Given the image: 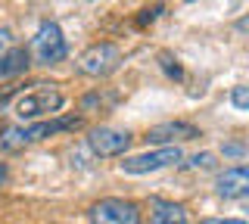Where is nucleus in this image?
I'll list each match as a JSON object with an SVG mask.
<instances>
[{
	"label": "nucleus",
	"instance_id": "obj_1",
	"mask_svg": "<svg viewBox=\"0 0 249 224\" xmlns=\"http://www.w3.org/2000/svg\"><path fill=\"white\" fill-rule=\"evenodd\" d=\"M13 103V115H19L22 121H35V119H44V115H53L62 109L66 97L59 94L53 84H37L35 90H6L0 97V115H3V106Z\"/></svg>",
	"mask_w": 249,
	"mask_h": 224
},
{
	"label": "nucleus",
	"instance_id": "obj_2",
	"mask_svg": "<svg viewBox=\"0 0 249 224\" xmlns=\"http://www.w3.org/2000/svg\"><path fill=\"white\" fill-rule=\"evenodd\" d=\"M78 128V119L69 115V119H56V121H35V125H16V128H3L0 131V153H16L25 150V146L44 140V137H53L59 131Z\"/></svg>",
	"mask_w": 249,
	"mask_h": 224
},
{
	"label": "nucleus",
	"instance_id": "obj_3",
	"mask_svg": "<svg viewBox=\"0 0 249 224\" xmlns=\"http://www.w3.org/2000/svg\"><path fill=\"white\" fill-rule=\"evenodd\" d=\"M31 53H35V59L41 66H53L59 63V59H66V37H62V28L56 22H41L37 25L35 37H31Z\"/></svg>",
	"mask_w": 249,
	"mask_h": 224
},
{
	"label": "nucleus",
	"instance_id": "obj_4",
	"mask_svg": "<svg viewBox=\"0 0 249 224\" xmlns=\"http://www.w3.org/2000/svg\"><path fill=\"white\" fill-rule=\"evenodd\" d=\"M88 221L90 224H140V208L131 199L106 196L88 208Z\"/></svg>",
	"mask_w": 249,
	"mask_h": 224
},
{
	"label": "nucleus",
	"instance_id": "obj_5",
	"mask_svg": "<svg viewBox=\"0 0 249 224\" xmlns=\"http://www.w3.org/2000/svg\"><path fill=\"white\" fill-rule=\"evenodd\" d=\"M119 63H122L119 47L109 44V41H100V44H90V47L78 56V72L103 78V75H112L115 69H119Z\"/></svg>",
	"mask_w": 249,
	"mask_h": 224
},
{
	"label": "nucleus",
	"instance_id": "obj_6",
	"mask_svg": "<svg viewBox=\"0 0 249 224\" xmlns=\"http://www.w3.org/2000/svg\"><path fill=\"white\" fill-rule=\"evenodd\" d=\"M181 162V150L178 146H162V150H153V153H140V156H131L122 162V172L124 174H150V172H159V168H168Z\"/></svg>",
	"mask_w": 249,
	"mask_h": 224
},
{
	"label": "nucleus",
	"instance_id": "obj_7",
	"mask_svg": "<svg viewBox=\"0 0 249 224\" xmlns=\"http://www.w3.org/2000/svg\"><path fill=\"white\" fill-rule=\"evenodd\" d=\"M88 146L103 159L122 156V153L131 146V134L128 131H119V128H93L88 134Z\"/></svg>",
	"mask_w": 249,
	"mask_h": 224
},
{
	"label": "nucleus",
	"instance_id": "obj_8",
	"mask_svg": "<svg viewBox=\"0 0 249 224\" xmlns=\"http://www.w3.org/2000/svg\"><path fill=\"white\" fill-rule=\"evenodd\" d=\"M199 137L196 125H187V121H165V125H156L146 131V140L150 143H181V140H193Z\"/></svg>",
	"mask_w": 249,
	"mask_h": 224
},
{
	"label": "nucleus",
	"instance_id": "obj_9",
	"mask_svg": "<svg viewBox=\"0 0 249 224\" xmlns=\"http://www.w3.org/2000/svg\"><path fill=\"white\" fill-rule=\"evenodd\" d=\"M218 196H224V199H240V196H246L249 193V172L243 165H237V168H228L224 174H218Z\"/></svg>",
	"mask_w": 249,
	"mask_h": 224
},
{
	"label": "nucleus",
	"instance_id": "obj_10",
	"mask_svg": "<svg viewBox=\"0 0 249 224\" xmlns=\"http://www.w3.org/2000/svg\"><path fill=\"white\" fill-rule=\"evenodd\" d=\"M150 224H187V208H184L181 203H168V199H153Z\"/></svg>",
	"mask_w": 249,
	"mask_h": 224
},
{
	"label": "nucleus",
	"instance_id": "obj_11",
	"mask_svg": "<svg viewBox=\"0 0 249 224\" xmlns=\"http://www.w3.org/2000/svg\"><path fill=\"white\" fill-rule=\"evenodd\" d=\"M28 69V53L25 50H10L0 56V78L3 75H19Z\"/></svg>",
	"mask_w": 249,
	"mask_h": 224
},
{
	"label": "nucleus",
	"instance_id": "obj_12",
	"mask_svg": "<svg viewBox=\"0 0 249 224\" xmlns=\"http://www.w3.org/2000/svg\"><path fill=\"white\" fill-rule=\"evenodd\" d=\"M231 103L237 106V109H249V87L246 84H237V87L231 90Z\"/></svg>",
	"mask_w": 249,
	"mask_h": 224
},
{
	"label": "nucleus",
	"instance_id": "obj_13",
	"mask_svg": "<svg viewBox=\"0 0 249 224\" xmlns=\"http://www.w3.org/2000/svg\"><path fill=\"white\" fill-rule=\"evenodd\" d=\"M187 168H215V156L212 153H196V156L187 162Z\"/></svg>",
	"mask_w": 249,
	"mask_h": 224
},
{
	"label": "nucleus",
	"instance_id": "obj_14",
	"mask_svg": "<svg viewBox=\"0 0 249 224\" xmlns=\"http://www.w3.org/2000/svg\"><path fill=\"white\" fill-rule=\"evenodd\" d=\"M162 66H165V72L171 75V78H181V75H184L181 66H178V59H171L168 53H162Z\"/></svg>",
	"mask_w": 249,
	"mask_h": 224
},
{
	"label": "nucleus",
	"instance_id": "obj_15",
	"mask_svg": "<svg viewBox=\"0 0 249 224\" xmlns=\"http://www.w3.org/2000/svg\"><path fill=\"white\" fill-rule=\"evenodd\" d=\"M199 224H246V221H240V218H206Z\"/></svg>",
	"mask_w": 249,
	"mask_h": 224
},
{
	"label": "nucleus",
	"instance_id": "obj_16",
	"mask_svg": "<svg viewBox=\"0 0 249 224\" xmlns=\"http://www.w3.org/2000/svg\"><path fill=\"white\" fill-rule=\"evenodd\" d=\"M6 47H10V28H0V56L6 53Z\"/></svg>",
	"mask_w": 249,
	"mask_h": 224
},
{
	"label": "nucleus",
	"instance_id": "obj_17",
	"mask_svg": "<svg viewBox=\"0 0 249 224\" xmlns=\"http://www.w3.org/2000/svg\"><path fill=\"white\" fill-rule=\"evenodd\" d=\"M224 153H228V156H243V146L231 143V146H224Z\"/></svg>",
	"mask_w": 249,
	"mask_h": 224
},
{
	"label": "nucleus",
	"instance_id": "obj_18",
	"mask_svg": "<svg viewBox=\"0 0 249 224\" xmlns=\"http://www.w3.org/2000/svg\"><path fill=\"white\" fill-rule=\"evenodd\" d=\"M3 181H6V165L0 162V184H3Z\"/></svg>",
	"mask_w": 249,
	"mask_h": 224
},
{
	"label": "nucleus",
	"instance_id": "obj_19",
	"mask_svg": "<svg viewBox=\"0 0 249 224\" xmlns=\"http://www.w3.org/2000/svg\"><path fill=\"white\" fill-rule=\"evenodd\" d=\"M187 3H190V0H187Z\"/></svg>",
	"mask_w": 249,
	"mask_h": 224
}]
</instances>
